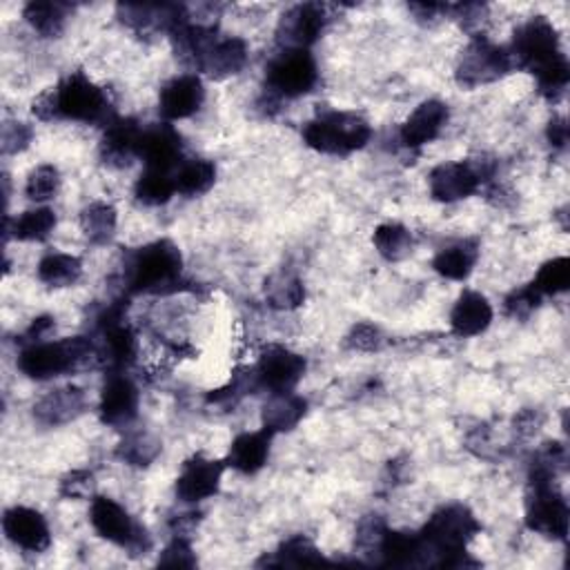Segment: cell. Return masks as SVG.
<instances>
[{
	"label": "cell",
	"mask_w": 570,
	"mask_h": 570,
	"mask_svg": "<svg viewBox=\"0 0 570 570\" xmlns=\"http://www.w3.org/2000/svg\"><path fill=\"white\" fill-rule=\"evenodd\" d=\"M512 65L530 72L543 99L559 101L570 83V65L561 52L559 34L546 17L528 19L512 37L508 48Z\"/></svg>",
	"instance_id": "1"
},
{
	"label": "cell",
	"mask_w": 570,
	"mask_h": 570,
	"mask_svg": "<svg viewBox=\"0 0 570 570\" xmlns=\"http://www.w3.org/2000/svg\"><path fill=\"white\" fill-rule=\"evenodd\" d=\"M128 295H174L190 288L183 278V254L176 243L161 238L128 254L123 265Z\"/></svg>",
	"instance_id": "2"
},
{
	"label": "cell",
	"mask_w": 570,
	"mask_h": 570,
	"mask_svg": "<svg viewBox=\"0 0 570 570\" xmlns=\"http://www.w3.org/2000/svg\"><path fill=\"white\" fill-rule=\"evenodd\" d=\"M481 532V523L464 503L441 506L421 528L428 559L441 568L477 566L468 554V543Z\"/></svg>",
	"instance_id": "3"
},
{
	"label": "cell",
	"mask_w": 570,
	"mask_h": 570,
	"mask_svg": "<svg viewBox=\"0 0 570 570\" xmlns=\"http://www.w3.org/2000/svg\"><path fill=\"white\" fill-rule=\"evenodd\" d=\"M90 362H99L94 339L70 337L61 342H37L23 346L17 366L28 379L50 381L74 373Z\"/></svg>",
	"instance_id": "4"
},
{
	"label": "cell",
	"mask_w": 570,
	"mask_h": 570,
	"mask_svg": "<svg viewBox=\"0 0 570 570\" xmlns=\"http://www.w3.org/2000/svg\"><path fill=\"white\" fill-rule=\"evenodd\" d=\"M302 134L306 145L319 154L348 156L370 143L373 125L357 112L330 110L306 123Z\"/></svg>",
	"instance_id": "5"
},
{
	"label": "cell",
	"mask_w": 570,
	"mask_h": 570,
	"mask_svg": "<svg viewBox=\"0 0 570 570\" xmlns=\"http://www.w3.org/2000/svg\"><path fill=\"white\" fill-rule=\"evenodd\" d=\"M57 121H77V123H101L103 128L116 116L108 94L90 81L83 72L65 77L57 88H52Z\"/></svg>",
	"instance_id": "6"
},
{
	"label": "cell",
	"mask_w": 570,
	"mask_h": 570,
	"mask_svg": "<svg viewBox=\"0 0 570 570\" xmlns=\"http://www.w3.org/2000/svg\"><path fill=\"white\" fill-rule=\"evenodd\" d=\"M497 172V161L492 156H477L466 161H450L437 165L430 176V194L439 203H457L475 192L481 190V185L492 183Z\"/></svg>",
	"instance_id": "7"
},
{
	"label": "cell",
	"mask_w": 570,
	"mask_h": 570,
	"mask_svg": "<svg viewBox=\"0 0 570 570\" xmlns=\"http://www.w3.org/2000/svg\"><path fill=\"white\" fill-rule=\"evenodd\" d=\"M90 521L96 535L123 550L132 557L147 554L152 550V537L143 523H139L119 501L112 497L96 495L90 506Z\"/></svg>",
	"instance_id": "8"
},
{
	"label": "cell",
	"mask_w": 570,
	"mask_h": 570,
	"mask_svg": "<svg viewBox=\"0 0 570 570\" xmlns=\"http://www.w3.org/2000/svg\"><path fill=\"white\" fill-rule=\"evenodd\" d=\"M125 311L128 304L119 299L112 302L96 319L99 339L94 344L99 353V364L105 366L110 373H125L136 362V333L128 324Z\"/></svg>",
	"instance_id": "9"
},
{
	"label": "cell",
	"mask_w": 570,
	"mask_h": 570,
	"mask_svg": "<svg viewBox=\"0 0 570 570\" xmlns=\"http://www.w3.org/2000/svg\"><path fill=\"white\" fill-rule=\"evenodd\" d=\"M319 83V68L311 50H281L265 68V92L283 99L311 94Z\"/></svg>",
	"instance_id": "10"
},
{
	"label": "cell",
	"mask_w": 570,
	"mask_h": 570,
	"mask_svg": "<svg viewBox=\"0 0 570 570\" xmlns=\"http://www.w3.org/2000/svg\"><path fill=\"white\" fill-rule=\"evenodd\" d=\"M512 70L515 65L508 48L495 45L486 37L475 34L457 61L455 81L459 88L475 90L503 79Z\"/></svg>",
	"instance_id": "11"
},
{
	"label": "cell",
	"mask_w": 570,
	"mask_h": 570,
	"mask_svg": "<svg viewBox=\"0 0 570 570\" xmlns=\"http://www.w3.org/2000/svg\"><path fill=\"white\" fill-rule=\"evenodd\" d=\"M570 510L554 481H528L526 528L548 539L563 541L568 537Z\"/></svg>",
	"instance_id": "12"
},
{
	"label": "cell",
	"mask_w": 570,
	"mask_h": 570,
	"mask_svg": "<svg viewBox=\"0 0 570 570\" xmlns=\"http://www.w3.org/2000/svg\"><path fill=\"white\" fill-rule=\"evenodd\" d=\"M258 388L272 393H293L308 370V362L285 346L269 344L261 350L258 362L252 366Z\"/></svg>",
	"instance_id": "13"
},
{
	"label": "cell",
	"mask_w": 570,
	"mask_h": 570,
	"mask_svg": "<svg viewBox=\"0 0 570 570\" xmlns=\"http://www.w3.org/2000/svg\"><path fill=\"white\" fill-rule=\"evenodd\" d=\"M330 17L319 3H302L285 12L276 26V45L281 50H311L326 32Z\"/></svg>",
	"instance_id": "14"
},
{
	"label": "cell",
	"mask_w": 570,
	"mask_h": 570,
	"mask_svg": "<svg viewBox=\"0 0 570 570\" xmlns=\"http://www.w3.org/2000/svg\"><path fill=\"white\" fill-rule=\"evenodd\" d=\"M141 393L128 373H110L101 399H99V417L110 428H130L139 417Z\"/></svg>",
	"instance_id": "15"
},
{
	"label": "cell",
	"mask_w": 570,
	"mask_h": 570,
	"mask_svg": "<svg viewBox=\"0 0 570 570\" xmlns=\"http://www.w3.org/2000/svg\"><path fill=\"white\" fill-rule=\"evenodd\" d=\"M227 464L225 459H210L205 455H192L179 477H176V497L183 503H199L214 497L221 488V479Z\"/></svg>",
	"instance_id": "16"
},
{
	"label": "cell",
	"mask_w": 570,
	"mask_h": 570,
	"mask_svg": "<svg viewBox=\"0 0 570 570\" xmlns=\"http://www.w3.org/2000/svg\"><path fill=\"white\" fill-rule=\"evenodd\" d=\"M139 159L147 170L176 172L183 159V136L170 123L147 125L139 139Z\"/></svg>",
	"instance_id": "17"
},
{
	"label": "cell",
	"mask_w": 570,
	"mask_h": 570,
	"mask_svg": "<svg viewBox=\"0 0 570 570\" xmlns=\"http://www.w3.org/2000/svg\"><path fill=\"white\" fill-rule=\"evenodd\" d=\"M6 537L21 550L41 554L52 546V532L48 519L28 506H14L3 515Z\"/></svg>",
	"instance_id": "18"
},
{
	"label": "cell",
	"mask_w": 570,
	"mask_h": 570,
	"mask_svg": "<svg viewBox=\"0 0 570 570\" xmlns=\"http://www.w3.org/2000/svg\"><path fill=\"white\" fill-rule=\"evenodd\" d=\"M205 103V85L199 74H179L167 81L159 96V112L167 123L194 116Z\"/></svg>",
	"instance_id": "19"
},
{
	"label": "cell",
	"mask_w": 570,
	"mask_h": 570,
	"mask_svg": "<svg viewBox=\"0 0 570 570\" xmlns=\"http://www.w3.org/2000/svg\"><path fill=\"white\" fill-rule=\"evenodd\" d=\"M450 121V110L439 99H428L415 108L399 130V141L406 150L417 152L432 143Z\"/></svg>",
	"instance_id": "20"
},
{
	"label": "cell",
	"mask_w": 570,
	"mask_h": 570,
	"mask_svg": "<svg viewBox=\"0 0 570 570\" xmlns=\"http://www.w3.org/2000/svg\"><path fill=\"white\" fill-rule=\"evenodd\" d=\"M116 17L123 26L134 30L136 34H172L183 21L190 19L183 6H134L121 3L116 8Z\"/></svg>",
	"instance_id": "21"
},
{
	"label": "cell",
	"mask_w": 570,
	"mask_h": 570,
	"mask_svg": "<svg viewBox=\"0 0 570 570\" xmlns=\"http://www.w3.org/2000/svg\"><path fill=\"white\" fill-rule=\"evenodd\" d=\"M143 128L134 119L114 116L101 139V161L110 167H128L139 156V139Z\"/></svg>",
	"instance_id": "22"
},
{
	"label": "cell",
	"mask_w": 570,
	"mask_h": 570,
	"mask_svg": "<svg viewBox=\"0 0 570 570\" xmlns=\"http://www.w3.org/2000/svg\"><path fill=\"white\" fill-rule=\"evenodd\" d=\"M247 59H250V50L243 39L216 37V41L207 48L196 70L207 74L210 79L223 81V79L236 77L247 65Z\"/></svg>",
	"instance_id": "23"
},
{
	"label": "cell",
	"mask_w": 570,
	"mask_h": 570,
	"mask_svg": "<svg viewBox=\"0 0 570 570\" xmlns=\"http://www.w3.org/2000/svg\"><path fill=\"white\" fill-rule=\"evenodd\" d=\"M88 408V395L79 386H63L48 393L34 406V417L43 426H63L79 419Z\"/></svg>",
	"instance_id": "24"
},
{
	"label": "cell",
	"mask_w": 570,
	"mask_h": 570,
	"mask_svg": "<svg viewBox=\"0 0 570 570\" xmlns=\"http://www.w3.org/2000/svg\"><path fill=\"white\" fill-rule=\"evenodd\" d=\"M495 319V311L490 306V302L475 291H464L457 299V304L452 306L450 313V330L452 335L468 339V337H477L484 335L490 324Z\"/></svg>",
	"instance_id": "25"
},
{
	"label": "cell",
	"mask_w": 570,
	"mask_h": 570,
	"mask_svg": "<svg viewBox=\"0 0 570 570\" xmlns=\"http://www.w3.org/2000/svg\"><path fill=\"white\" fill-rule=\"evenodd\" d=\"M308 413V401L299 395L293 393H272L267 401L263 404L261 421L263 428L269 430L272 435L278 432H293L306 417Z\"/></svg>",
	"instance_id": "26"
},
{
	"label": "cell",
	"mask_w": 570,
	"mask_h": 570,
	"mask_svg": "<svg viewBox=\"0 0 570 570\" xmlns=\"http://www.w3.org/2000/svg\"><path fill=\"white\" fill-rule=\"evenodd\" d=\"M269 430H256V432H243L238 435L227 452L225 464L234 468L241 475H256L265 468L269 459V444H272Z\"/></svg>",
	"instance_id": "27"
},
{
	"label": "cell",
	"mask_w": 570,
	"mask_h": 570,
	"mask_svg": "<svg viewBox=\"0 0 570 570\" xmlns=\"http://www.w3.org/2000/svg\"><path fill=\"white\" fill-rule=\"evenodd\" d=\"M377 557H379L381 566H393V568L419 566V563L430 561L419 532H401V530H390V528L384 532Z\"/></svg>",
	"instance_id": "28"
},
{
	"label": "cell",
	"mask_w": 570,
	"mask_h": 570,
	"mask_svg": "<svg viewBox=\"0 0 570 570\" xmlns=\"http://www.w3.org/2000/svg\"><path fill=\"white\" fill-rule=\"evenodd\" d=\"M479 261V241L461 238L439 250L432 258V269L448 281H466Z\"/></svg>",
	"instance_id": "29"
},
{
	"label": "cell",
	"mask_w": 570,
	"mask_h": 570,
	"mask_svg": "<svg viewBox=\"0 0 570 570\" xmlns=\"http://www.w3.org/2000/svg\"><path fill=\"white\" fill-rule=\"evenodd\" d=\"M265 302L281 313L297 311L306 304V285L293 272H276L265 281Z\"/></svg>",
	"instance_id": "30"
},
{
	"label": "cell",
	"mask_w": 570,
	"mask_h": 570,
	"mask_svg": "<svg viewBox=\"0 0 570 570\" xmlns=\"http://www.w3.org/2000/svg\"><path fill=\"white\" fill-rule=\"evenodd\" d=\"M57 212L50 207H34L23 212L14 223L10 218H6V238H10V232H14V236L19 241L26 243H43L52 236V232L57 230Z\"/></svg>",
	"instance_id": "31"
},
{
	"label": "cell",
	"mask_w": 570,
	"mask_h": 570,
	"mask_svg": "<svg viewBox=\"0 0 570 570\" xmlns=\"http://www.w3.org/2000/svg\"><path fill=\"white\" fill-rule=\"evenodd\" d=\"M176 194L187 199L207 194L216 183V165L207 159H185L174 172Z\"/></svg>",
	"instance_id": "32"
},
{
	"label": "cell",
	"mask_w": 570,
	"mask_h": 570,
	"mask_svg": "<svg viewBox=\"0 0 570 570\" xmlns=\"http://www.w3.org/2000/svg\"><path fill=\"white\" fill-rule=\"evenodd\" d=\"M119 225V214L112 203L94 201L81 210V230L92 245H108Z\"/></svg>",
	"instance_id": "33"
},
{
	"label": "cell",
	"mask_w": 570,
	"mask_h": 570,
	"mask_svg": "<svg viewBox=\"0 0 570 570\" xmlns=\"http://www.w3.org/2000/svg\"><path fill=\"white\" fill-rule=\"evenodd\" d=\"M261 563L265 566H322L328 563L324 552L317 548L313 539L306 535H295L291 539H285L272 557L263 559Z\"/></svg>",
	"instance_id": "34"
},
{
	"label": "cell",
	"mask_w": 570,
	"mask_h": 570,
	"mask_svg": "<svg viewBox=\"0 0 570 570\" xmlns=\"http://www.w3.org/2000/svg\"><path fill=\"white\" fill-rule=\"evenodd\" d=\"M37 274L50 288H70L83 276V261L74 254L52 252L41 258Z\"/></svg>",
	"instance_id": "35"
},
{
	"label": "cell",
	"mask_w": 570,
	"mask_h": 570,
	"mask_svg": "<svg viewBox=\"0 0 570 570\" xmlns=\"http://www.w3.org/2000/svg\"><path fill=\"white\" fill-rule=\"evenodd\" d=\"M163 446L161 441L147 432V430H128L125 437L116 446V459L134 466V468H147L156 461Z\"/></svg>",
	"instance_id": "36"
},
{
	"label": "cell",
	"mask_w": 570,
	"mask_h": 570,
	"mask_svg": "<svg viewBox=\"0 0 570 570\" xmlns=\"http://www.w3.org/2000/svg\"><path fill=\"white\" fill-rule=\"evenodd\" d=\"M68 14H70V6L45 3V0H39V3L34 0V3H28L23 10V17L30 23V28L43 39L61 37L68 23Z\"/></svg>",
	"instance_id": "37"
},
{
	"label": "cell",
	"mask_w": 570,
	"mask_h": 570,
	"mask_svg": "<svg viewBox=\"0 0 570 570\" xmlns=\"http://www.w3.org/2000/svg\"><path fill=\"white\" fill-rule=\"evenodd\" d=\"M176 194V183H174V172H163V170H147L139 176L134 185V196L139 203L147 207H159L165 205L174 199Z\"/></svg>",
	"instance_id": "38"
},
{
	"label": "cell",
	"mask_w": 570,
	"mask_h": 570,
	"mask_svg": "<svg viewBox=\"0 0 570 570\" xmlns=\"http://www.w3.org/2000/svg\"><path fill=\"white\" fill-rule=\"evenodd\" d=\"M375 250L390 263L404 261L415 250L413 232L401 223H381L373 234Z\"/></svg>",
	"instance_id": "39"
},
{
	"label": "cell",
	"mask_w": 570,
	"mask_h": 570,
	"mask_svg": "<svg viewBox=\"0 0 570 570\" xmlns=\"http://www.w3.org/2000/svg\"><path fill=\"white\" fill-rule=\"evenodd\" d=\"M256 390H261V388H258L254 368H238V370H234L232 379L225 386L212 390L205 397V404L218 406V408H230V406H236L245 395H254Z\"/></svg>",
	"instance_id": "40"
},
{
	"label": "cell",
	"mask_w": 570,
	"mask_h": 570,
	"mask_svg": "<svg viewBox=\"0 0 570 570\" xmlns=\"http://www.w3.org/2000/svg\"><path fill=\"white\" fill-rule=\"evenodd\" d=\"M532 288L541 297L563 295L570 288V258L557 256V258L546 261L532 281Z\"/></svg>",
	"instance_id": "41"
},
{
	"label": "cell",
	"mask_w": 570,
	"mask_h": 570,
	"mask_svg": "<svg viewBox=\"0 0 570 570\" xmlns=\"http://www.w3.org/2000/svg\"><path fill=\"white\" fill-rule=\"evenodd\" d=\"M61 190V172L57 165L43 163L34 167L26 181V196L34 203H48L57 199Z\"/></svg>",
	"instance_id": "42"
},
{
	"label": "cell",
	"mask_w": 570,
	"mask_h": 570,
	"mask_svg": "<svg viewBox=\"0 0 570 570\" xmlns=\"http://www.w3.org/2000/svg\"><path fill=\"white\" fill-rule=\"evenodd\" d=\"M344 346L353 353H379L386 346V335L375 324H357L344 339Z\"/></svg>",
	"instance_id": "43"
},
{
	"label": "cell",
	"mask_w": 570,
	"mask_h": 570,
	"mask_svg": "<svg viewBox=\"0 0 570 570\" xmlns=\"http://www.w3.org/2000/svg\"><path fill=\"white\" fill-rule=\"evenodd\" d=\"M386 530H388V526H386L381 515H366L359 521V526H357L355 548L362 554H377L379 552V543H381Z\"/></svg>",
	"instance_id": "44"
},
{
	"label": "cell",
	"mask_w": 570,
	"mask_h": 570,
	"mask_svg": "<svg viewBox=\"0 0 570 570\" xmlns=\"http://www.w3.org/2000/svg\"><path fill=\"white\" fill-rule=\"evenodd\" d=\"M541 295L532 288L530 285H523V288L519 291H512L506 302H503V313L510 317V319H517V322H526L539 306H541Z\"/></svg>",
	"instance_id": "45"
},
{
	"label": "cell",
	"mask_w": 570,
	"mask_h": 570,
	"mask_svg": "<svg viewBox=\"0 0 570 570\" xmlns=\"http://www.w3.org/2000/svg\"><path fill=\"white\" fill-rule=\"evenodd\" d=\"M34 141V130L28 123L8 121L3 125V134H0V147L3 154H21L26 152Z\"/></svg>",
	"instance_id": "46"
},
{
	"label": "cell",
	"mask_w": 570,
	"mask_h": 570,
	"mask_svg": "<svg viewBox=\"0 0 570 570\" xmlns=\"http://www.w3.org/2000/svg\"><path fill=\"white\" fill-rule=\"evenodd\" d=\"M159 566L167 568H194L196 566V554L192 550V543L187 537L174 535V539L165 546V550L159 557Z\"/></svg>",
	"instance_id": "47"
},
{
	"label": "cell",
	"mask_w": 570,
	"mask_h": 570,
	"mask_svg": "<svg viewBox=\"0 0 570 570\" xmlns=\"http://www.w3.org/2000/svg\"><path fill=\"white\" fill-rule=\"evenodd\" d=\"M94 472L92 470H72L61 479L59 492L65 499H90L94 497Z\"/></svg>",
	"instance_id": "48"
},
{
	"label": "cell",
	"mask_w": 570,
	"mask_h": 570,
	"mask_svg": "<svg viewBox=\"0 0 570 570\" xmlns=\"http://www.w3.org/2000/svg\"><path fill=\"white\" fill-rule=\"evenodd\" d=\"M466 448L477 455L479 459H495L499 455V448H497V441H495V435H492V428L490 426H477L468 437H466Z\"/></svg>",
	"instance_id": "49"
},
{
	"label": "cell",
	"mask_w": 570,
	"mask_h": 570,
	"mask_svg": "<svg viewBox=\"0 0 570 570\" xmlns=\"http://www.w3.org/2000/svg\"><path fill=\"white\" fill-rule=\"evenodd\" d=\"M488 14V8L481 3H459V6H450L448 17H452L455 21H459V26L464 30H475L484 23Z\"/></svg>",
	"instance_id": "50"
},
{
	"label": "cell",
	"mask_w": 570,
	"mask_h": 570,
	"mask_svg": "<svg viewBox=\"0 0 570 570\" xmlns=\"http://www.w3.org/2000/svg\"><path fill=\"white\" fill-rule=\"evenodd\" d=\"M541 426H543V413L535 410V408H523L512 419V428L521 439H528V437L537 435Z\"/></svg>",
	"instance_id": "51"
},
{
	"label": "cell",
	"mask_w": 570,
	"mask_h": 570,
	"mask_svg": "<svg viewBox=\"0 0 570 570\" xmlns=\"http://www.w3.org/2000/svg\"><path fill=\"white\" fill-rule=\"evenodd\" d=\"M408 10L415 14V19L424 26H435L441 19L448 17L450 6H441V3H410Z\"/></svg>",
	"instance_id": "52"
},
{
	"label": "cell",
	"mask_w": 570,
	"mask_h": 570,
	"mask_svg": "<svg viewBox=\"0 0 570 570\" xmlns=\"http://www.w3.org/2000/svg\"><path fill=\"white\" fill-rule=\"evenodd\" d=\"M548 145L557 152H563L568 147V123L563 116H552L546 128Z\"/></svg>",
	"instance_id": "53"
},
{
	"label": "cell",
	"mask_w": 570,
	"mask_h": 570,
	"mask_svg": "<svg viewBox=\"0 0 570 570\" xmlns=\"http://www.w3.org/2000/svg\"><path fill=\"white\" fill-rule=\"evenodd\" d=\"M54 326H57V319H54V317H50V315H43V317L34 319V322H32V326L28 328V333L23 335V346H28V344H37V342L45 339Z\"/></svg>",
	"instance_id": "54"
}]
</instances>
